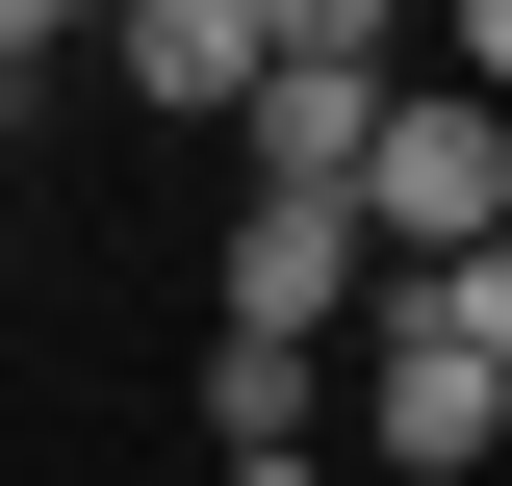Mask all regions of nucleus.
Masks as SVG:
<instances>
[{"instance_id": "obj_10", "label": "nucleus", "mask_w": 512, "mask_h": 486, "mask_svg": "<svg viewBox=\"0 0 512 486\" xmlns=\"http://www.w3.org/2000/svg\"><path fill=\"white\" fill-rule=\"evenodd\" d=\"M231 486H333V461H231Z\"/></svg>"}, {"instance_id": "obj_9", "label": "nucleus", "mask_w": 512, "mask_h": 486, "mask_svg": "<svg viewBox=\"0 0 512 486\" xmlns=\"http://www.w3.org/2000/svg\"><path fill=\"white\" fill-rule=\"evenodd\" d=\"M0 154H26V52H0Z\"/></svg>"}, {"instance_id": "obj_5", "label": "nucleus", "mask_w": 512, "mask_h": 486, "mask_svg": "<svg viewBox=\"0 0 512 486\" xmlns=\"http://www.w3.org/2000/svg\"><path fill=\"white\" fill-rule=\"evenodd\" d=\"M308 410H333V333H205V435L231 461H308Z\"/></svg>"}, {"instance_id": "obj_3", "label": "nucleus", "mask_w": 512, "mask_h": 486, "mask_svg": "<svg viewBox=\"0 0 512 486\" xmlns=\"http://www.w3.org/2000/svg\"><path fill=\"white\" fill-rule=\"evenodd\" d=\"M359 435H384V486L512 461V359H461V333H359Z\"/></svg>"}, {"instance_id": "obj_4", "label": "nucleus", "mask_w": 512, "mask_h": 486, "mask_svg": "<svg viewBox=\"0 0 512 486\" xmlns=\"http://www.w3.org/2000/svg\"><path fill=\"white\" fill-rule=\"evenodd\" d=\"M128 77H154L180 128H256V77H282V26H256V0H128Z\"/></svg>"}, {"instance_id": "obj_8", "label": "nucleus", "mask_w": 512, "mask_h": 486, "mask_svg": "<svg viewBox=\"0 0 512 486\" xmlns=\"http://www.w3.org/2000/svg\"><path fill=\"white\" fill-rule=\"evenodd\" d=\"M77 26H128V0H0V52H26V77H52V52H77Z\"/></svg>"}, {"instance_id": "obj_2", "label": "nucleus", "mask_w": 512, "mask_h": 486, "mask_svg": "<svg viewBox=\"0 0 512 486\" xmlns=\"http://www.w3.org/2000/svg\"><path fill=\"white\" fill-rule=\"evenodd\" d=\"M231 333H384L359 180H256V205H231Z\"/></svg>"}, {"instance_id": "obj_1", "label": "nucleus", "mask_w": 512, "mask_h": 486, "mask_svg": "<svg viewBox=\"0 0 512 486\" xmlns=\"http://www.w3.org/2000/svg\"><path fill=\"white\" fill-rule=\"evenodd\" d=\"M359 231H384V282H436V256H487V231H512V103H487V77H410V103H384Z\"/></svg>"}, {"instance_id": "obj_7", "label": "nucleus", "mask_w": 512, "mask_h": 486, "mask_svg": "<svg viewBox=\"0 0 512 486\" xmlns=\"http://www.w3.org/2000/svg\"><path fill=\"white\" fill-rule=\"evenodd\" d=\"M256 26H282V77H384L410 52V0H256Z\"/></svg>"}, {"instance_id": "obj_6", "label": "nucleus", "mask_w": 512, "mask_h": 486, "mask_svg": "<svg viewBox=\"0 0 512 486\" xmlns=\"http://www.w3.org/2000/svg\"><path fill=\"white\" fill-rule=\"evenodd\" d=\"M384 103H410V77H256V128H231V154H256V180H359V154H384Z\"/></svg>"}]
</instances>
